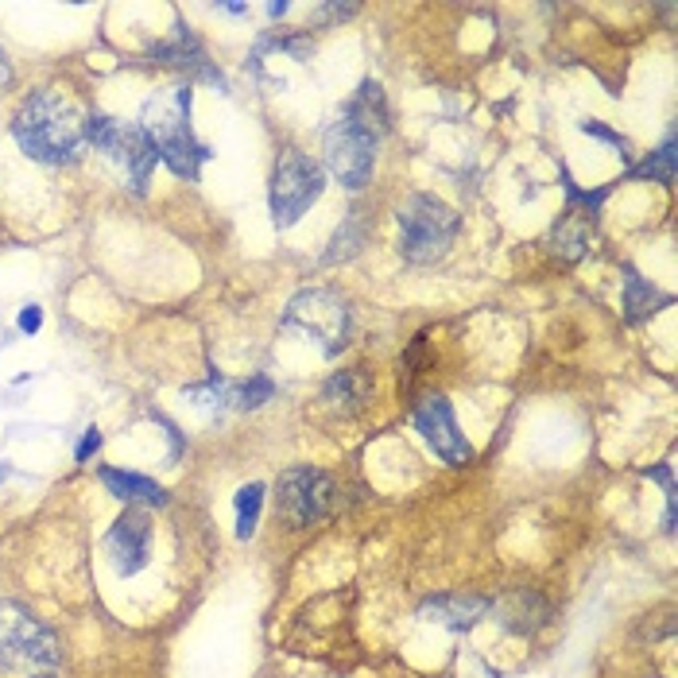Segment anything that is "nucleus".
I'll use <instances>...</instances> for the list:
<instances>
[{
  "instance_id": "nucleus-1",
  "label": "nucleus",
  "mask_w": 678,
  "mask_h": 678,
  "mask_svg": "<svg viewBox=\"0 0 678 678\" xmlns=\"http://www.w3.org/2000/svg\"><path fill=\"white\" fill-rule=\"evenodd\" d=\"M12 136L39 163H74L86 144V113L63 89H35L12 116Z\"/></svg>"
},
{
  "instance_id": "nucleus-2",
  "label": "nucleus",
  "mask_w": 678,
  "mask_h": 678,
  "mask_svg": "<svg viewBox=\"0 0 678 678\" xmlns=\"http://www.w3.org/2000/svg\"><path fill=\"white\" fill-rule=\"evenodd\" d=\"M144 132L156 140L159 159L186 182H198V171L209 159V148L194 140L191 128V81L156 89L144 105Z\"/></svg>"
},
{
  "instance_id": "nucleus-3",
  "label": "nucleus",
  "mask_w": 678,
  "mask_h": 678,
  "mask_svg": "<svg viewBox=\"0 0 678 678\" xmlns=\"http://www.w3.org/2000/svg\"><path fill=\"white\" fill-rule=\"evenodd\" d=\"M400 221V256L407 264H438L453 249L462 229L458 209L435 194H411L395 209Z\"/></svg>"
},
{
  "instance_id": "nucleus-4",
  "label": "nucleus",
  "mask_w": 678,
  "mask_h": 678,
  "mask_svg": "<svg viewBox=\"0 0 678 678\" xmlns=\"http://www.w3.org/2000/svg\"><path fill=\"white\" fill-rule=\"evenodd\" d=\"M284 326L287 330H299L307 342L318 345L326 357H337L349 342V330H353V314H349V302L337 295V291L307 287L287 302Z\"/></svg>"
},
{
  "instance_id": "nucleus-5",
  "label": "nucleus",
  "mask_w": 678,
  "mask_h": 678,
  "mask_svg": "<svg viewBox=\"0 0 678 678\" xmlns=\"http://www.w3.org/2000/svg\"><path fill=\"white\" fill-rule=\"evenodd\" d=\"M326 191V171L318 159H310L307 151H284V156L275 159V171H272V194H267V202H272V221L279 229H291L299 225L302 214L318 202Z\"/></svg>"
},
{
  "instance_id": "nucleus-6",
  "label": "nucleus",
  "mask_w": 678,
  "mask_h": 678,
  "mask_svg": "<svg viewBox=\"0 0 678 678\" xmlns=\"http://www.w3.org/2000/svg\"><path fill=\"white\" fill-rule=\"evenodd\" d=\"M86 140L97 151H105L109 159L121 163L136 194H148V179L159 163V148H156V140L144 132V124H121V121H113V116L89 113Z\"/></svg>"
},
{
  "instance_id": "nucleus-7",
  "label": "nucleus",
  "mask_w": 678,
  "mask_h": 678,
  "mask_svg": "<svg viewBox=\"0 0 678 678\" xmlns=\"http://www.w3.org/2000/svg\"><path fill=\"white\" fill-rule=\"evenodd\" d=\"M63 659L55 632L16 601H0V667L31 671Z\"/></svg>"
},
{
  "instance_id": "nucleus-8",
  "label": "nucleus",
  "mask_w": 678,
  "mask_h": 678,
  "mask_svg": "<svg viewBox=\"0 0 678 678\" xmlns=\"http://www.w3.org/2000/svg\"><path fill=\"white\" fill-rule=\"evenodd\" d=\"M337 504V481L318 465H291L279 473L275 485V508L291 528H310L326 520Z\"/></svg>"
},
{
  "instance_id": "nucleus-9",
  "label": "nucleus",
  "mask_w": 678,
  "mask_h": 678,
  "mask_svg": "<svg viewBox=\"0 0 678 678\" xmlns=\"http://www.w3.org/2000/svg\"><path fill=\"white\" fill-rule=\"evenodd\" d=\"M377 136H369L360 124L337 116L326 132L322 156H326V171L334 174L345 191H360L372 179V167H377Z\"/></svg>"
},
{
  "instance_id": "nucleus-10",
  "label": "nucleus",
  "mask_w": 678,
  "mask_h": 678,
  "mask_svg": "<svg viewBox=\"0 0 678 678\" xmlns=\"http://www.w3.org/2000/svg\"><path fill=\"white\" fill-rule=\"evenodd\" d=\"M411 423H415L419 435H423L427 446L435 450L446 465H453V470H462V465H470V462H473L470 438L462 435L458 419H453V407H450V400H446L442 392H427L423 400L415 403Z\"/></svg>"
},
{
  "instance_id": "nucleus-11",
  "label": "nucleus",
  "mask_w": 678,
  "mask_h": 678,
  "mask_svg": "<svg viewBox=\"0 0 678 678\" xmlns=\"http://www.w3.org/2000/svg\"><path fill=\"white\" fill-rule=\"evenodd\" d=\"M105 551L113 558V570L121 578H132L148 566L151 555V520L144 508L124 504V512L113 520L109 535H105Z\"/></svg>"
},
{
  "instance_id": "nucleus-12",
  "label": "nucleus",
  "mask_w": 678,
  "mask_h": 678,
  "mask_svg": "<svg viewBox=\"0 0 678 678\" xmlns=\"http://www.w3.org/2000/svg\"><path fill=\"white\" fill-rule=\"evenodd\" d=\"M156 63H171V66H191L194 70V78H206V81H214V86L225 89V78H221V70H214L206 63V51H202V43L194 39V31L186 28V23H174V31H171V39H159V43H151V51H148Z\"/></svg>"
},
{
  "instance_id": "nucleus-13",
  "label": "nucleus",
  "mask_w": 678,
  "mask_h": 678,
  "mask_svg": "<svg viewBox=\"0 0 678 678\" xmlns=\"http://www.w3.org/2000/svg\"><path fill=\"white\" fill-rule=\"evenodd\" d=\"M488 609H493V601H488V597L438 593V597H430L419 613H423V621H435V624H442V628H450V632H465V628H473Z\"/></svg>"
},
{
  "instance_id": "nucleus-14",
  "label": "nucleus",
  "mask_w": 678,
  "mask_h": 678,
  "mask_svg": "<svg viewBox=\"0 0 678 678\" xmlns=\"http://www.w3.org/2000/svg\"><path fill=\"white\" fill-rule=\"evenodd\" d=\"M342 116H345V121H353V124H360L369 136H377V140L388 136V128H392V113H388V97H384L380 81H372V78L360 81L357 93L345 101Z\"/></svg>"
},
{
  "instance_id": "nucleus-15",
  "label": "nucleus",
  "mask_w": 678,
  "mask_h": 678,
  "mask_svg": "<svg viewBox=\"0 0 678 678\" xmlns=\"http://www.w3.org/2000/svg\"><path fill=\"white\" fill-rule=\"evenodd\" d=\"M372 377H369V369H342V372H334L330 380H326V388H322V403L330 407V411L337 415H357L360 407H365L372 400Z\"/></svg>"
},
{
  "instance_id": "nucleus-16",
  "label": "nucleus",
  "mask_w": 678,
  "mask_h": 678,
  "mask_svg": "<svg viewBox=\"0 0 678 678\" xmlns=\"http://www.w3.org/2000/svg\"><path fill=\"white\" fill-rule=\"evenodd\" d=\"M593 221L597 217H589V214H581V209H563V217L555 221V229H551V237H547V249H551L563 264H578L581 256H586L593 249Z\"/></svg>"
},
{
  "instance_id": "nucleus-17",
  "label": "nucleus",
  "mask_w": 678,
  "mask_h": 678,
  "mask_svg": "<svg viewBox=\"0 0 678 678\" xmlns=\"http://www.w3.org/2000/svg\"><path fill=\"white\" fill-rule=\"evenodd\" d=\"M496 621L516 636H535L547 621H551V605H547L535 589H516L496 605Z\"/></svg>"
},
{
  "instance_id": "nucleus-18",
  "label": "nucleus",
  "mask_w": 678,
  "mask_h": 678,
  "mask_svg": "<svg viewBox=\"0 0 678 678\" xmlns=\"http://www.w3.org/2000/svg\"><path fill=\"white\" fill-rule=\"evenodd\" d=\"M105 493L124 500V504H148V508H163L167 504V493H163L159 481H151V477L144 473H132V470H113V465H105V470H97Z\"/></svg>"
},
{
  "instance_id": "nucleus-19",
  "label": "nucleus",
  "mask_w": 678,
  "mask_h": 678,
  "mask_svg": "<svg viewBox=\"0 0 678 678\" xmlns=\"http://www.w3.org/2000/svg\"><path fill=\"white\" fill-rule=\"evenodd\" d=\"M663 307H671V295H663L632 264H624V322L640 326V322H648L651 314H659Z\"/></svg>"
},
{
  "instance_id": "nucleus-20",
  "label": "nucleus",
  "mask_w": 678,
  "mask_h": 678,
  "mask_svg": "<svg viewBox=\"0 0 678 678\" xmlns=\"http://www.w3.org/2000/svg\"><path fill=\"white\" fill-rule=\"evenodd\" d=\"M365 241H369V214L360 206H353L345 214V221L337 225L334 233V244H330V252H326V260L337 264V260H349V256H357L360 249H365Z\"/></svg>"
},
{
  "instance_id": "nucleus-21",
  "label": "nucleus",
  "mask_w": 678,
  "mask_h": 678,
  "mask_svg": "<svg viewBox=\"0 0 678 678\" xmlns=\"http://www.w3.org/2000/svg\"><path fill=\"white\" fill-rule=\"evenodd\" d=\"M628 179H651V182L674 186V136L663 140L644 163H636V167L628 171Z\"/></svg>"
},
{
  "instance_id": "nucleus-22",
  "label": "nucleus",
  "mask_w": 678,
  "mask_h": 678,
  "mask_svg": "<svg viewBox=\"0 0 678 678\" xmlns=\"http://www.w3.org/2000/svg\"><path fill=\"white\" fill-rule=\"evenodd\" d=\"M272 395H275V384L256 372V377L241 380V384H233L229 407H237V411H256V407H264L267 400H272Z\"/></svg>"
},
{
  "instance_id": "nucleus-23",
  "label": "nucleus",
  "mask_w": 678,
  "mask_h": 678,
  "mask_svg": "<svg viewBox=\"0 0 678 678\" xmlns=\"http://www.w3.org/2000/svg\"><path fill=\"white\" fill-rule=\"evenodd\" d=\"M260 512H264V485L252 481L237 493V539H249L256 535V523H260Z\"/></svg>"
},
{
  "instance_id": "nucleus-24",
  "label": "nucleus",
  "mask_w": 678,
  "mask_h": 678,
  "mask_svg": "<svg viewBox=\"0 0 678 678\" xmlns=\"http://www.w3.org/2000/svg\"><path fill=\"white\" fill-rule=\"evenodd\" d=\"M581 132L593 136V140H605V144H613L621 156H628V140L621 132H613L609 124H601V121H581Z\"/></svg>"
},
{
  "instance_id": "nucleus-25",
  "label": "nucleus",
  "mask_w": 678,
  "mask_h": 678,
  "mask_svg": "<svg viewBox=\"0 0 678 678\" xmlns=\"http://www.w3.org/2000/svg\"><path fill=\"white\" fill-rule=\"evenodd\" d=\"M97 450H101V430H97V427H89L86 435H81L78 450H74V462H78V465H86V462H89Z\"/></svg>"
},
{
  "instance_id": "nucleus-26",
  "label": "nucleus",
  "mask_w": 678,
  "mask_h": 678,
  "mask_svg": "<svg viewBox=\"0 0 678 678\" xmlns=\"http://www.w3.org/2000/svg\"><path fill=\"white\" fill-rule=\"evenodd\" d=\"M318 16H322V28H330V23H337V20L357 16V4H322Z\"/></svg>"
},
{
  "instance_id": "nucleus-27",
  "label": "nucleus",
  "mask_w": 678,
  "mask_h": 678,
  "mask_svg": "<svg viewBox=\"0 0 678 678\" xmlns=\"http://www.w3.org/2000/svg\"><path fill=\"white\" fill-rule=\"evenodd\" d=\"M16 326H20L23 334H35V330L43 326V310H39V307H23L20 318H16Z\"/></svg>"
},
{
  "instance_id": "nucleus-28",
  "label": "nucleus",
  "mask_w": 678,
  "mask_h": 678,
  "mask_svg": "<svg viewBox=\"0 0 678 678\" xmlns=\"http://www.w3.org/2000/svg\"><path fill=\"white\" fill-rule=\"evenodd\" d=\"M8 81H12V63L4 55V47H0V86H8Z\"/></svg>"
},
{
  "instance_id": "nucleus-29",
  "label": "nucleus",
  "mask_w": 678,
  "mask_h": 678,
  "mask_svg": "<svg viewBox=\"0 0 678 678\" xmlns=\"http://www.w3.org/2000/svg\"><path fill=\"white\" fill-rule=\"evenodd\" d=\"M267 16H272V20H284V16H287V4H267Z\"/></svg>"
},
{
  "instance_id": "nucleus-30",
  "label": "nucleus",
  "mask_w": 678,
  "mask_h": 678,
  "mask_svg": "<svg viewBox=\"0 0 678 678\" xmlns=\"http://www.w3.org/2000/svg\"><path fill=\"white\" fill-rule=\"evenodd\" d=\"M35 678H51V674H35Z\"/></svg>"
}]
</instances>
